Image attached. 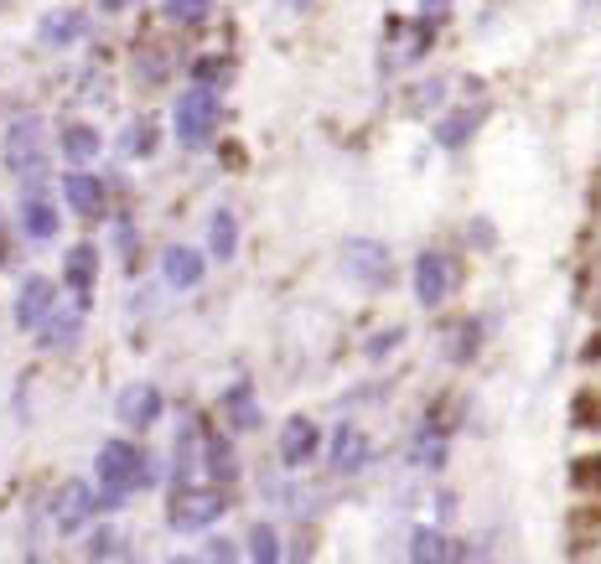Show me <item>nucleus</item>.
<instances>
[{"mask_svg": "<svg viewBox=\"0 0 601 564\" xmlns=\"http://www.w3.org/2000/svg\"><path fill=\"white\" fill-rule=\"evenodd\" d=\"M228 79H234V62L219 58V52H213V58H198V62H192V83H202V89H223Z\"/></svg>", "mask_w": 601, "mask_h": 564, "instance_id": "nucleus-30", "label": "nucleus"}, {"mask_svg": "<svg viewBox=\"0 0 601 564\" xmlns=\"http://www.w3.org/2000/svg\"><path fill=\"white\" fill-rule=\"evenodd\" d=\"M321 456V430H317V420H306V414H291L281 425V461L291 471H300V467H311Z\"/></svg>", "mask_w": 601, "mask_h": 564, "instance_id": "nucleus-14", "label": "nucleus"}, {"mask_svg": "<svg viewBox=\"0 0 601 564\" xmlns=\"http://www.w3.org/2000/svg\"><path fill=\"white\" fill-rule=\"evenodd\" d=\"M342 265H347V274H353L358 285H368V291H384L389 274H394L389 249H384V244H368V238H353V244L342 249Z\"/></svg>", "mask_w": 601, "mask_h": 564, "instance_id": "nucleus-10", "label": "nucleus"}, {"mask_svg": "<svg viewBox=\"0 0 601 564\" xmlns=\"http://www.w3.org/2000/svg\"><path fill=\"white\" fill-rule=\"evenodd\" d=\"M223 513H228V497H223L219 482H208V486H192V482L166 486V528H177V533H208Z\"/></svg>", "mask_w": 601, "mask_h": 564, "instance_id": "nucleus-2", "label": "nucleus"}, {"mask_svg": "<svg viewBox=\"0 0 601 564\" xmlns=\"http://www.w3.org/2000/svg\"><path fill=\"white\" fill-rule=\"evenodd\" d=\"M161 409H166V393L156 389V384H125L120 393H115V420H120L125 430H151L161 420Z\"/></svg>", "mask_w": 601, "mask_h": 564, "instance_id": "nucleus-9", "label": "nucleus"}, {"mask_svg": "<svg viewBox=\"0 0 601 564\" xmlns=\"http://www.w3.org/2000/svg\"><path fill=\"white\" fill-rule=\"evenodd\" d=\"M89 37V16H83L79 5H58V11H42L37 21V42L42 47H79Z\"/></svg>", "mask_w": 601, "mask_h": 564, "instance_id": "nucleus-16", "label": "nucleus"}, {"mask_svg": "<svg viewBox=\"0 0 601 564\" xmlns=\"http://www.w3.org/2000/svg\"><path fill=\"white\" fill-rule=\"evenodd\" d=\"M62 285L73 291V301L79 306H89L94 301V285H99V244H73V249L62 254Z\"/></svg>", "mask_w": 601, "mask_h": 564, "instance_id": "nucleus-11", "label": "nucleus"}, {"mask_svg": "<svg viewBox=\"0 0 601 564\" xmlns=\"http://www.w3.org/2000/svg\"><path fill=\"white\" fill-rule=\"evenodd\" d=\"M202 274H208V254L202 249H192V244H166L161 249V280L172 291H192V285H202Z\"/></svg>", "mask_w": 601, "mask_h": 564, "instance_id": "nucleus-15", "label": "nucleus"}, {"mask_svg": "<svg viewBox=\"0 0 601 564\" xmlns=\"http://www.w3.org/2000/svg\"><path fill=\"white\" fill-rule=\"evenodd\" d=\"M58 306V280H47V274H26L16 291V306H11V316H16L21 331H37L42 316Z\"/></svg>", "mask_w": 601, "mask_h": 564, "instance_id": "nucleus-12", "label": "nucleus"}, {"mask_svg": "<svg viewBox=\"0 0 601 564\" xmlns=\"http://www.w3.org/2000/svg\"><path fill=\"white\" fill-rule=\"evenodd\" d=\"M94 482H99L104 507H125V497H135L141 486H156V467L135 440H104L94 456Z\"/></svg>", "mask_w": 601, "mask_h": 564, "instance_id": "nucleus-1", "label": "nucleus"}, {"mask_svg": "<svg viewBox=\"0 0 601 564\" xmlns=\"http://www.w3.org/2000/svg\"><path fill=\"white\" fill-rule=\"evenodd\" d=\"M58 151H62V161H68V166H89V161L104 151L99 125H89V119H73V125H62Z\"/></svg>", "mask_w": 601, "mask_h": 564, "instance_id": "nucleus-20", "label": "nucleus"}, {"mask_svg": "<svg viewBox=\"0 0 601 564\" xmlns=\"http://www.w3.org/2000/svg\"><path fill=\"white\" fill-rule=\"evenodd\" d=\"M441 5H446V0H425V11H441Z\"/></svg>", "mask_w": 601, "mask_h": 564, "instance_id": "nucleus-36", "label": "nucleus"}, {"mask_svg": "<svg viewBox=\"0 0 601 564\" xmlns=\"http://www.w3.org/2000/svg\"><path fill=\"white\" fill-rule=\"evenodd\" d=\"M198 471L208 477V482H219V486L239 482V450H234V440L208 430V435H202V450H198Z\"/></svg>", "mask_w": 601, "mask_h": 564, "instance_id": "nucleus-17", "label": "nucleus"}, {"mask_svg": "<svg viewBox=\"0 0 601 564\" xmlns=\"http://www.w3.org/2000/svg\"><path fill=\"white\" fill-rule=\"evenodd\" d=\"M239 254V218L228 213V208H213L208 213V259H234Z\"/></svg>", "mask_w": 601, "mask_h": 564, "instance_id": "nucleus-22", "label": "nucleus"}, {"mask_svg": "<svg viewBox=\"0 0 601 564\" xmlns=\"http://www.w3.org/2000/svg\"><path fill=\"white\" fill-rule=\"evenodd\" d=\"M21 234L32 238V244H52L62 234V208L32 176H26V197H21Z\"/></svg>", "mask_w": 601, "mask_h": 564, "instance_id": "nucleus-7", "label": "nucleus"}, {"mask_svg": "<svg viewBox=\"0 0 601 564\" xmlns=\"http://www.w3.org/2000/svg\"><path fill=\"white\" fill-rule=\"evenodd\" d=\"M161 151V125L151 115H130L120 125V156L130 161H151Z\"/></svg>", "mask_w": 601, "mask_h": 564, "instance_id": "nucleus-21", "label": "nucleus"}, {"mask_svg": "<svg viewBox=\"0 0 601 564\" xmlns=\"http://www.w3.org/2000/svg\"><path fill=\"white\" fill-rule=\"evenodd\" d=\"M83 316H89V306H79V301H73V306H52V312L42 316V327L32 331V337H37V348L42 352H62V348H73V342H79L83 337Z\"/></svg>", "mask_w": 601, "mask_h": 564, "instance_id": "nucleus-13", "label": "nucleus"}, {"mask_svg": "<svg viewBox=\"0 0 601 564\" xmlns=\"http://www.w3.org/2000/svg\"><path fill=\"white\" fill-rule=\"evenodd\" d=\"M62 208L73 218H83V223H99V218L109 213V181L94 172H83V166H73V172L62 176Z\"/></svg>", "mask_w": 601, "mask_h": 564, "instance_id": "nucleus-6", "label": "nucleus"}, {"mask_svg": "<svg viewBox=\"0 0 601 564\" xmlns=\"http://www.w3.org/2000/svg\"><path fill=\"white\" fill-rule=\"evenodd\" d=\"M47 161V125L37 115L11 119V130L0 136V166L11 176H37Z\"/></svg>", "mask_w": 601, "mask_h": 564, "instance_id": "nucleus-4", "label": "nucleus"}, {"mask_svg": "<svg viewBox=\"0 0 601 564\" xmlns=\"http://www.w3.org/2000/svg\"><path fill=\"white\" fill-rule=\"evenodd\" d=\"M368 456H374V440H368L358 425H338V430H332V446H327V461H332V471L353 477V471L368 467Z\"/></svg>", "mask_w": 601, "mask_h": 564, "instance_id": "nucleus-18", "label": "nucleus"}, {"mask_svg": "<svg viewBox=\"0 0 601 564\" xmlns=\"http://www.w3.org/2000/svg\"><path fill=\"white\" fill-rule=\"evenodd\" d=\"M104 11H109V16H125V11H130V5H141V0H99Z\"/></svg>", "mask_w": 601, "mask_h": 564, "instance_id": "nucleus-34", "label": "nucleus"}, {"mask_svg": "<svg viewBox=\"0 0 601 564\" xmlns=\"http://www.w3.org/2000/svg\"><path fill=\"white\" fill-rule=\"evenodd\" d=\"M223 420H228V430L234 435H249V430H260V399H255V384L249 378H239V384H228V393H223Z\"/></svg>", "mask_w": 601, "mask_h": 564, "instance_id": "nucleus-19", "label": "nucleus"}, {"mask_svg": "<svg viewBox=\"0 0 601 564\" xmlns=\"http://www.w3.org/2000/svg\"><path fill=\"white\" fill-rule=\"evenodd\" d=\"M410 554H415V560H461L467 549L451 544V539H446L441 528H421V533L410 539Z\"/></svg>", "mask_w": 601, "mask_h": 564, "instance_id": "nucleus-25", "label": "nucleus"}, {"mask_svg": "<svg viewBox=\"0 0 601 564\" xmlns=\"http://www.w3.org/2000/svg\"><path fill=\"white\" fill-rule=\"evenodd\" d=\"M104 513V497H99V482H62L52 492V528H58L62 539H79L83 528H94V518Z\"/></svg>", "mask_w": 601, "mask_h": 564, "instance_id": "nucleus-5", "label": "nucleus"}, {"mask_svg": "<svg viewBox=\"0 0 601 564\" xmlns=\"http://www.w3.org/2000/svg\"><path fill=\"white\" fill-rule=\"evenodd\" d=\"M389 348H400V331H384V337H374V342H368V357H384Z\"/></svg>", "mask_w": 601, "mask_h": 564, "instance_id": "nucleus-33", "label": "nucleus"}, {"mask_svg": "<svg viewBox=\"0 0 601 564\" xmlns=\"http://www.w3.org/2000/svg\"><path fill=\"white\" fill-rule=\"evenodd\" d=\"M223 125V98L219 89H202V83H192L187 94L172 104V136L187 145V151H202L208 140H213V130Z\"/></svg>", "mask_w": 601, "mask_h": 564, "instance_id": "nucleus-3", "label": "nucleus"}, {"mask_svg": "<svg viewBox=\"0 0 601 564\" xmlns=\"http://www.w3.org/2000/svg\"><path fill=\"white\" fill-rule=\"evenodd\" d=\"M482 348V327L478 321H461V331H451V342H446V357L451 363H472Z\"/></svg>", "mask_w": 601, "mask_h": 564, "instance_id": "nucleus-28", "label": "nucleus"}, {"mask_svg": "<svg viewBox=\"0 0 601 564\" xmlns=\"http://www.w3.org/2000/svg\"><path fill=\"white\" fill-rule=\"evenodd\" d=\"M410 461H415V467H441L446 461V430L436 425V420H425L421 430H415V446H410Z\"/></svg>", "mask_w": 601, "mask_h": 564, "instance_id": "nucleus-23", "label": "nucleus"}, {"mask_svg": "<svg viewBox=\"0 0 601 564\" xmlns=\"http://www.w3.org/2000/svg\"><path fill=\"white\" fill-rule=\"evenodd\" d=\"M11 259V228H5V218H0V265Z\"/></svg>", "mask_w": 601, "mask_h": 564, "instance_id": "nucleus-35", "label": "nucleus"}, {"mask_svg": "<svg viewBox=\"0 0 601 564\" xmlns=\"http://www.w3.org/2000/svg\"><path fill=\"white\" fill-rule=\"evenodd\" d=\"M244 549H249V560L255 564H281V533H275L270 524H249Z\"/></svg>", "mask_w": 601, "mask_h": 564, "instance_id": "nucleus-26", "label": "nucleus"}, {"mask_svg": "<svg viewBox=\"0 0 601 564\" xmlns=\"http://www.w3.org/2000/svg\"><path fill=\"white\" fill-rule=\"evenodd\" d=\"M83 554H89V560H109V554L130 560V539H125L120 528H94V533L83 539Z\"/></svg>", "mask_w": 601, "mask_h": 564, "instance_id": "nucleus-27", "label": "nucleus"}, {"mask_svg": "<svg viewBox=\"0 0 601 564\" xmlns=\"http://www.w3.org/2000/svg\"><path fill=\"white\" fill-rule=\"evenodd\" d=\"M451 291H457V265H451V254L425 249L421 259H415V301L436 312V306H446Z\"/></svg>", "mask_w": 601, "mask_h": 564, "instance_id": "nucleus-8", "label": "nucleus"}, {"mask_svg": "<svg viewBox=\"0 0 601 564\" xmlns=\"http://www.w3.org/2000/svg\"><path fill=\"white\" fill-rule=\"evenodd\" d=\"M161 11H166V21H177V26H202L208 11H213V0H161Z\"/></svg>", "mask_w": 601, "mask_h": 564, "instance_id": "nucleus-29", "label": "nucleus"}, {"mask_svg": "<svg viewBox=\"0 0 601 564\" xmlns=\"http://www.w3.org/2000/svg\"><path fill=\"white\" fill-rule=\"evenodd\" d=\"M202 554H208V560H239V544L213 533V539H202Z\"/></svg>", "mask_w": 601, "mask_h": 564, "instance_id": "nucleus-32", "label": "nucleus"}, {"mask_svg": "<svg viewBox=\"0 0 601 564\" xmlns=\"http://www.w3.org/2000/svg\"><path fill=\"white\" fill-rule=\"evenodd\" d=\"M115 249H120L125 270H135V259H141V234H135V223H130V218H120V223H115Z\"/></svg>", "mask_w": 601, "mask_h": 564, "instance_id": "nucleus-31", "label": "nucleus"}, {"mask_svg": "<svg viewBox=\"0 0 601 564\" xmlns=\"http://www.w3.org/2000/svg\"><path fill=\"white\" fill-rule=\"evenodd\" d=\"M482 125V109H461V115H446L441 125H436V140H441L446 151H461L467 140H472V130Z\"/></svg>", "mask_w": 601, "mask_h": 564, "instance_id": "nucleus-24", "label": "nucleus"}]
</instances>
